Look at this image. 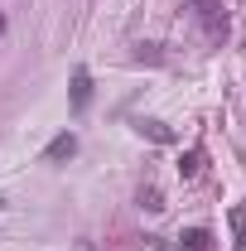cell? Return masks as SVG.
I'll list each match as a JSON object with an SVG mask.
<instances>
[{
	"label": "cell",
	"mask_w": 246,
	"mask_h": 251,
	"mask_svg": "<svg viewBox=\"0 0 246 251\" xmlns=\"http://www.w3.org/2000/svg\"><path fill=\"white\" fill-rule=\"evenodd\" d=\"M198 164H203V155H198V150H188L184 164H179V174H184V179H193V174H198Z\"/></svg>",
	"instance_id": "cell-7"
},
{
	"label": "cell",
	"mask_w": 246,
	"mask_h": 251,
	"mask_svg": "<svg viewBox=\"0 0 246 251\" xmlns=\"http://www.w3.org/2000/svg\"><path fill=\"white\" fill-rule=\"evenodd\" d=\"M92 101V77H87V68H77L73 73V111H82Z\"/></svg>",
	"instance_id": "cell-2"
},
{
	"label": "cell",
	"mask_w": 246,
	"mask_h": 251,
	"mask_svg": "<svg viewBox=\"0 0 246 251\" xmlns=\"http://www.w3.org/2000/svg\"><path fill=\"white\" fill-rule=\"evenodd\" d=\"M0 34H5V20H0Z\"/></svg>",
	"instance_id": "cell-9"
},
{
	"label": "cell",
	"mask_w": 246,
	"mask_h": 251,
	"mask_svg": "<svg viewBox=\"0 0 246 251\" xmlns=\"http://www.w3.org/2000/svg\"><path fill=\"white\" fill-rule=\"evenodd\" d=\"M0 208H5V198H0Z\"/></svg>",
	"instance_id": "cell-10"
},
{
	"label": "cell",
	"mask_w": 246,
	"mask_h": 251,
	"mask_svg": "<svg viewBox=\"0 0 246 251\" xmlns=\"http://www.w3.org/2000/svg\"><path fill=\"white\" fill-rule=\"evenodd\" d=\"M140 208H145V213H164V198H159V188H140Z\"/></svg>",
	"instance_id": "cell-5"
},
{
	"label": "cell",
	"mask_w": 246,
	"mask_h": 251,
	"mask_svg": "<svg viewBox=\"0 0 246 251\" xmlns=\"http://www.w3.org/2000/svg\"><path fill=\"white\" fill-rule=\"evenodd\" d=\"M184 247L188 251H208V247H213V237H208L203 227H188V232H184Z\"/></svg>",
	"instance_id": "cell-3"
},
{
	"label": "cell",
	"mask_w": 246,
	"mask_h": 251,
	"mask_svg": "<svg viewBox=\"0 0 246 251\" xmlns=\"http://www.w3.org/2000/svg\"><path fill=\"white\" fill-rule=\"evenodd\" d=\"M140 130H145L150 140H159V145H164V140H174V135H169V130H164L159 121H140Z\"/></svg>",
	"instance_id": "cell-6"
},
{
	"label": "cell",
	"mask_w": 246,
	"mask_h": 251,
	"mask_svg": "<svg viewBox=\"0 0 246 251\" xmlns=\"http://www.w3.org/2000/svg\"><path fill=\"white\" fill-rule=\"evenodd\" d=\"M232 242H237V247L246 242V203H237V208H232Z\"/></svg>",
	"instance_id": "cell-4"
},
{
	"label": "cell",
	"mask_w": 246,
	"mask_h": 251,
	"mask_svg": "<svg viewBox=\"0 0 246 251\" xmlns=\"http://www.w3.org/2000/svg\"><path fill=\"white\" fill-rule=\"evenodd\" d=\"M135 58H140V63H159V44H140Z\"/></svg>",
	"instance_id": "cell-8"
},
{
	"label": "cell",
	"mask_w": 246,
	"mask_h": 251,
	"mask_svg": "<svg viewBox=\"0 0 246 251\" xmlns=\"http://www.w3.org/2000/svg\"><path fill=\"white\" fill-rule=\"evenodd\" d=\"M68 155H77V135H73V130L53 135V140H49V150H44V159H49V164H53V159H68Z\"/></svg>",
	"instance_id": "cell-1"
}]
</instances>
